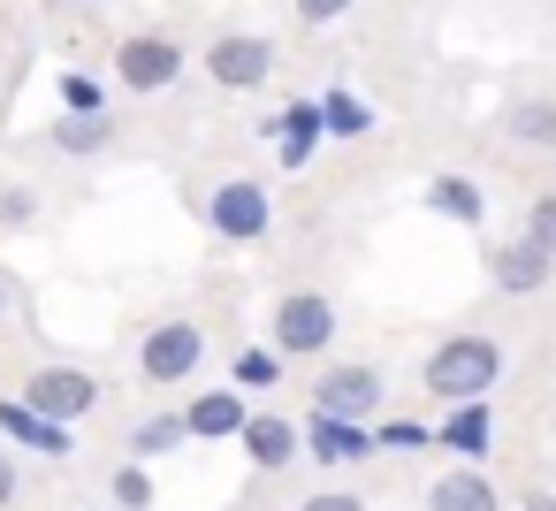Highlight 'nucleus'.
I'll return each instance as SVG.
<instances>
[{
    "label": "nucleus",
    "instance_id": "obj_1",
    "mask_svg": "<svg viewBox=\"0 0 556 511\" xmlns=\"http://www.w3.org/2000/svg\"><path fill=\"white\" fill-rule=\"evenodd\" d=\"M419 382H427L442 404H488V389L503 382V344L480 336V328H457V336H442V344L427 351Z\"/></svg>",
    "mask_w": 556,
    "mask_h": 511
},
{
    "label": "nucleus",
    "instance_id": "obj_2",
    "mask_svg": "<svg viewBox=\"0 0 556 511\" xmlns=\"http://www.w3.org/2000/svg\"><path fill=\"white\" fill-rule=\"evenodd\" d=\"M39 420H54V427H77V420H92V412H108V382L92 374V366H77V359H39V366H24V389H16Z\"/></svg>",
    "mask_w": 556,
    "mask_h": 511
},
{
    "label": "nucleus",
    "instance_id": "obj_3",
    "mask_svg": "<svg viewBox=\"0 0 556 511\" xmlns=\"http://www.w3.org/2000/svg\"><path fill=\"white\" fill-rule=\"evenodd\" d=\"M199 222L222 237V245H260L275 229V191L260 176H214L199 191Z\"/></svg>",
    "mask_w": 556,
    "mask_h": 511
},
{
    "label": "nucleus",
    "instance_id": "obj_4",
    "mask_svg": "<svg viewBox=\"0 0 556 511\" xmlns=\"http://www.w3.org/2000/svg\"><path fill=\"white\" fill-rule=\"evenodd\" d=\"M184 70H191V47H184L176 32H123V39H115V85L138 92V100L176 92Z\"/></svg>",
    "mask_w": 556,
    "mask_h": 511
},
{
    "label": "nucleus",
    "instance_id": "obj_5",
    "mask_svg": "<svg viewBox=\"0 0 556 511\" xmlns=\"http://www.w3.org/2000/svg\"><path fill=\"white\" fill-rule=\"evenodd\" d=\"M267 336H275L282 359H328L336 336H343V306H336L328 290H282Z\"/></svg>",
    "mask_w": 556,
    "mask_h": 511
},
{
    "label": "nucleus",
    "instance_id": "obj_6",
    "mask_svg": "<svg viewBox=\"0 0 556 511\" xmlns=\"http://www.w3.org/2000/svg\"><path fill=\"white\" fill-rule=\"evenodd\" d=\"M206 366V328L199 313H161L146 336H138V382L146 389H176Z\"/></svg>",
    "mask_w": 556,
    "mask_h": 511
},
{
    "label": "nucleus",
    "instance_id": "obj_7",
    "mask_svg": "<svg viewBox=\"0 0 556 511\" xmlns=\"http://www.w3.org/2000/svg\"><path fill=\"white\" fill-rule=\"evenodd\" d=\"M381 397H389V382H381V366H366V359H336V366L313 374V412H328V420L374 427Z\"/></svg>",
    "mask_w": 556,
    "mask_h": 511
},
{
    "label": "nucleus",
    "instance_id": "obj_8",
    "mask_svg": "<svg viewBox=\"0 0 556 511\" xmlns=\"http://www.w3.org/2000/svg\"><path fill=\"white\" fill-rule=\"evenodd\" d=\"M275 62H282V47L260 39V32H222V39L206 47V77H214L222 92H260V85H275Z\"/></svg>",
    "mask_w": 556,
    "mask_h": 511
},
{
    "label": "nucleus",
    "instance_id": "obj_9",
    "mask_svg": "<svg viewBox=\"0 0 556 511\" xmlns=\"http://www.w3.org/2000/svg\"><path fill=\"white\" fill-rule=\"evenodd\" d=\"M237 450L252 458V473H290V465L305 458V420H290V412H252V427H244Z\"/></svg>",
    "mask_w": 556,
    "mask_h": 511
},
{
    "label": "nucleus",
    "instance_id": "obj_10",
    "mask_svg": "<svg viewBox=\"0 0 556 511\" xmlns=\"http://www.w3.org/2000/svg\"><path fill=\"white\" fill-rule=\"evenodd\" d=\"M548 275H556V260H548L533 237H510V245L488 252V283H495L503 298H533V290H548Z\"/></svg>",
    "mask_w": 556,
    "mask_h": 511
},
{
    "label": "nucleus",
    "instance_id": "obj_11",
    "mask_svg": "<svg viewBox=\"0 0 556 511\" xmlns=\"http://www.w3.org/2000/svg\"><path fill=\"white\" fill-rule=\"evenodd\" d=\"M184 420H191V443H244L252 404H244V389L229 382V389H199V397L184 404Z\"/></svg>",
    "mask_w": 556,
    "mask_h": 511
},
{
    "label": "nucleus",
    "instance_id": "obj_12",
    "mask_svg": "<svg viewBox=\"0 0 556 511\" xmlns=\"http://www.w3.org/2000/svg\"><path fill=\"white\" fill-rule=\"evenodd\" d=\"M381 443H374V427H351V420H328V412H305V458L313 465H366Z\"/></svg>",
    "mask_w": 556,
    "mask_h": 511
},
{
    "label": "nucleus",
    "instance_id": "obj_13",
    "mask_svg": "<svg viewBox=\"0 0 556 511\" xmlns=\"http://www.w3.org/2000/svg\"><path fill=\"white\" fill-rule=\"evenodd\" d=\"M320 138H328V115H320V100H290V108L275 115V161H282L290 176H298V169H313Z\"/></svg>",
    "mask_w": 556,
    "mask_h": 511
},
{
    "label": "nucleus",
    "instance_id": "obj_14",
    "mask_svg": "<svg viewBox=\"0 0 556 511\" xmlns=\"http://www.w3.org/2000/svg\"><path fill=\"white\" fill-rule=\"evenodd\" d=\"M0 435H9L16 450H39V458H54V465H62L70 450H77V443H70V427L39 420V412H31L24 397H0Z\"/></svg>",
    "mask_w": 556,
    "mask_h": 511
},
{
    "label": "nucleus",
    "instance_id": "obj_15",
    "mask_svg": "<svg viewBox=\"0 0 556 511\" xmlns=\"http://www.w3.org/2000/svg\"><path fill=\"white\" fill-rule=\"evenodd\" d=\"M427 511H503V496H495V481H488L480 465H450V473L427 488Z\"/></svg>",
    "mask_w": 556,
    "mask_h": 511
},
{
    "label": "nucleus",
    "instance_id": "obj_16",
    "mask_svg": "<svg viewBox=\"0 0 556 511\" xmlns=\"http://www.w3.org/2000/svg\"><path fill=\"white\" fill-rule=\"evenodd\" d=\"M184 443H191V420H184V412H168V404H161V412H146V420L123 435V450H130L138 465H153V458H176Z\"/></svg>",
    "mask_w": 556,
    "mask_h": 511
},
{
    "label": "nucleus",
    "instance_id": "obj_17",
    "mask_svg": "<svg viewBox=\"0 0 556 511\" xmlns=\"http://www.w3.org/2000/svg\"><path fill=\"white\" fill-rule=\"evenodd\" d=\"M434 443L472 465V458H488V443H495V412H488V404H450V420L434 427Z\"/></svg>",
    "mask_w": 556,
    "mask_h": 511
},
{
    "label": "nucleus",
    "instance_id": "obj_18",
    "mask_svg": "<svg viewBox=\"0 0 556 511\" xmlns=\"http://www.w3.org/2000/svg\"><path fill=\"white\" fill-rule=\"evenodd\" d=\"M427 207H434L442 222H457V229H480V222H488V191H480L472 176H434V184H427Z\"/></svg>",
    "mask_w": 556,
    "mask_h": 511
},
{
    "label": "nucleus",
    "instance_id": "obj_19",
    "mask_svg": "<svg viewBox=\"0 0 556 511\" xmlns=\"http://www.w3.org/2000/svg\"><path fill=\"white\" fill-rule=\"evenodd\" d=\"M47 146H54L62 161H85V153H108V146H115V115H62V123L47 130Z\"/></svg>",
    "mask_w": 556,
    "mask_h": 511
},
{
    "label": "nucleus",
    "instance_id": "obj_20",
    "mask_svg": "<svg viewBox=\"0 0 556 511\" xmlns=\"http://www.w3.org/2000/svg\"><path fill=\"white\" fill-rule=\"evenodd\" d=\"M503 138L510 146H533V153H556V100H518L503 115Z\"/></svg>",
    "mask_w": 556,
    "mask_h": 511
},
{
    "label": "nucleus",
    "instance_id": "obj_21",
    "mask_svg": "<svg viewBox=\"0 0 556 511\" xmlns=\"http://www.w3.org/2000/svg\"><path fill=\"white\" fill-rule=\"evenodd\" d=\"M320 115H328V138H366V130H374V108H366L351 85H328V92H320Z\"/></svg>",
    "mask_w": 556,
    "mask_h": 511
},
{
    "label": "nucleus",
    "instance_id": "obj_22",
    "mask_svg": "<svg viewBox=\"0 0 556 511\" xmlns=\"http://www.w3.org/2000/svg\"><path fill=\"white\" fill-rule=\"evenodd\" d=\"M54 85H62V115H115V108H108V85H100V77H85V70H62Z\"/></svg>",
    "mask_w": 556,
    "mask_h": 511
},
{
    "label": "nucleus",
    "instance_id": "obj_23",
    "mask_svg": "<svg viewBox=\"0 0 556 511\" xmlns=\"http://www.w3.org/2000/svg\"><path fill=\"white\" fill-rule=\"evenodd\" d=\"M108 496H115L123 511H153V473H146L138 458H123V465L108 473Z\"/></svg>",
    "mask_w": 556,
    "mask_h": 511
},
{
    "label": "nucleus",
    "instance_id": "obj_24",
    "mask_svg": "<svg viewBox=\"0 0 556 511\" xmlns=\"http://www.w3.org/2000/svg\"><path fill=\"white\" fill-rule=\"evenodd\" d=\"M282 351L267 344V351H237V389H267V382H282Z\"/></svg>",
    "mask_w": 556,
    "mask_h": 511
},
{
    "label": "nucleus",
    "instance_id": "obj_25",
    "mask_svg": "<svg viewBox=\"0 0 556 511\" xmlns=\"http://www.w3.org/2000/svg\"><path fill=\"white\" fill-rule=\"evenodd\" d=\"M518 237H533V245L556 260V191H541V199L526 207V229H518Z\"/></svg>",
    "mask_w": 556,
    "mask_h": 511
},
{
    "label": "nucleus",
    "instance_id": "obj_26",
    "mask_svg": "<svg viewBox=\"0 0 556 511\" xmlns=\"http://www.w3.org/2000/svg\"><path fill=\"white\" fill-rule=\"evenodd\" d=\"M31 222H39V191L9 184V191H0V229H31Z\"/></svg>",
    "mask_w": 556,
    "mask_h": 511
},
{
    "label": "nucleus",
    "instance_id": "obj_27",
    "mask_svg": "<svg viewBox=\"0 0 556 511\" xmlns=\"http://www.w3.org/2000/svg\"><path fill=\"white\" fill-rule=\"evenodd\" d=\"M290 511H374V503H366L358 488H305Z\"/></svg>",
    "mask_w": 556,
    "mask_h": 511
},
{
    "label": "nucleus",
    "instance_id": "obj_28",
    "mask_svg": "<svg viewBox=\"0 0 556 511\" xmlns=\"http://www.w3.org/2000/svg\"><path fill=\"white\" fill-rule=\"evenodd\" d=\"M374 443H381V450H427L434 435H427L419 420H389V427H374Z\"/></svg>",
    "mask_w": 556,
    "mask_h": 511
},
{
    "label": "nucleus",
    "instance_id": "obj_29",
    "mask_svg": "<svg viewBox=\"0 0 556 511\" xmlns=\"http://www.w3.org/2000/svg\"><path fill=\"white\" fill-rule=\"evenodd\" d=\"M351 16V0H298V24L305 32H328V24H343Z\"/></svg>",
    "mask_w": 556,
    "mask_h": 511
},
{
    "label": "nucleus",
    "instance_id": "obj_30",
    "mask_svg": "<svg viewBox=\"0 0 556 511\" xmlns=\"http://www.w3.org/2000/svg\"><path fill=\"white\" fill-rule=\"evenodd\" d=\"M16 496H24V473H16V458H9V450H0V511H9Z\"/></svg>",
    "mask_w": 556,
    "mask_h": 511
},
{
    "label": "nucleus",
    "instance_id": "obj_31",
    "mask_svg": "<svg viewBox=\"0 0 556 511\" xmlns=\"http://www.w3.org/2000/svg\"><path fill=\"white\" fill-rule=\"evenodd\" d=\"M16 313V290H9V275H0V321H9Z\"/></svg>",
    "mask_w": 556,
    "mask_h": 511
},
{
    "label": "nucleus",
    "instance_id": "obj_32",
    "mask_svg": "<svg viewBox=\"0 0 556 511\" xmlns=\"http://www.w3.org/2000/svg\"><path fill=\"white\" fill-rule=\"evenodd\" d=\"M526 511H556V496H526Z\"/></svg>",
    "mask_w": 556,
    "mask_h": 511
},
{
    "label": "nucleus",
    "instance_id": "obj_33",
    "mask_svg": "<svg viewBox=\"0 0 556 511\" xmlns=\"http://www.w3.org/2000/svg\"><path fill=\"white\" fill-rule=\"evenodd\" d=\"M62 9H92V0H62Z\"/></svg>",
    "mask_w": 556,
    "mask_h": 511
},
{
    "label": "nucleus",
    "instance_id": "obj_34",
    "mask_svg": "<svg viewBox=\"0 0 556 511\" xmlns=\"http://www.w3.org/2000/svg\"><path fill=\"white\" fill-rule=\"evenodd\" d=\"M229 511H252V503H229Z\"/></svg>",
    "mask_w": 556,
    "mask_h": 511
}]
</instances>
